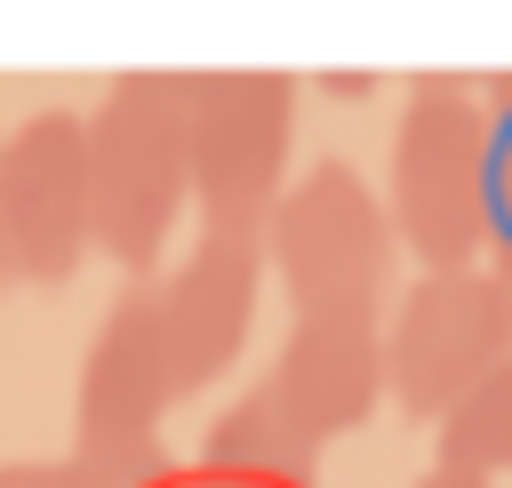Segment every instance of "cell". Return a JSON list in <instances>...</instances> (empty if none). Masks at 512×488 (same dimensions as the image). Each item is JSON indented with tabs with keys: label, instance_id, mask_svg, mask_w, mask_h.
<instances>
[{
	"label": "cell",
	"instance_id": "6da1fadb",
	"mask_svg": "<svg viewBox=\"0 0 512 488\" xmlns=\"http://www.w3.org/2000/svg\"><path fill=\"white\" fill-rule=\"evenodd\" d=\"M96 248L144 280L192 200V72H120L88 112Z\"/></svg>",
	"mask_w": 512,
	"mask_h": 488
},
{
	"label": "cell",
	"instance_id": "7a4b0ae2",
	"mask_svg": "<svg viewBox=\"0 0 512 488\" xmlns=\"http://www.w3.org/2000/svg\"><path fill=\"white\" fill-rule=\"evenodd\" d=\"M384 208L416 272L488 264V104L464 72H424L400 104Z\"/></svg>",
	"mask_w": 512,
	"mask_h": 488
},
{
	"label": "cell",
	"instance_id": "3957f363",
	"mask_svg": "<svg viewBox=\"0 0 512 488\" xmlns=\"http://www.w3.org/2000/svg\"><path fill=\"white\" fill-rule=\"evenodd\" d=\"M392 256H400L392 208L344 160L304 168L280 192L272 224H264V264L280 272V288H288L296 312H360V320H384Z\"/></svg>",
	"mask_w": 512,
	"mask_h": 488
},
{
	"label": "cell",
	"instance_id": "277c9868",
	"mask_svg": "<svg viewBox=\"0 0 512 488\" xmlns=\"http://www.w3.org/2000/svg\"><path fill=\"white\" fill-rule=\"evenodd\" d=\"M168 400H176V368H168V336H160V296H152V280H136L104 304V320L80 352L72 456L104 488H160L168 480V448H160Z\"/></svg>",
	"mask_w": 512,
	"mask_h": 488
},
{
	"label": "cell",
	"instance_id": "5b68a950",
	"mask_svg": "<svg viewBox=\"0 0 512 488\" xmlns=\"http://www.w3.org/2000/svg\"><path fill=\"white\" fill-rule=\"evenodd\" d=\"M512 360V280L496 264L416 272L384 312V376L416 424H440Z\"/></svg>",
	"mask_w": 512,
	"mask_h": 488
},
{
	"label": "cell",
	"instance_id": "8992f818",
	"mask_svg": "<svg viewBox=\"0 0 512 488\" xmlns=\"http://www.w3.org/2000/svg\"><path fill=\"white\" fill-rule=\"evenodd\" d=\"M288 136H296V80L272 64L192 72V208L200 232L264 240L288 192Z\"/></svg>",
	"mask_w": 512,
	"mask_h": 488
},
{
	"label": "cell",
	"instance_id": "52a82bcc",
	"mask_svg": "<svg viewBox=\"0 0 512 488\" xmlns=\"http://www.w3.org/2000/svg\"><path fill=\"white\" fill-rule=\"evenodd\" d=\"M96 248V200H88V120L80 112H32L0 144V272L56 288Z\"/></svg>",
	"mask_w": 512,
	"mask_h": 488
},
{
	"label": "cell",
	"instance_id": "ba28073f",
	"mask_svg": "<svg viewBox=\"0 0 512 488\" xmlns=\"http://www.w3.org/2000/svg\"><path fill=\"white\" fill-rule=\"evenodd\" d=\"M256 288H264V240L248 232H200L160 280V336H168V368H176V400L216 384L256 320Z\"/></svg>",
	"mask_w": 512,
	"mask_h": 488
},
{
	"label": "cell",
	"instance_id": "9c48e42d",
	"mask_svg": "<svg viewBox=\"0 0 512 488\" xmlns=\"http://www.w3.org/2000/svg\"><path fill=\"white\" fill-rule=\"evenodd\" d=\"M264 384L280 392V408L328 448L344 432H360L376 416V400H392V376H384V320H360V312H296Z\"/></svg>",
	"mask_w": 512,
	"mask_h": 488
},
{
	"label": "cell",
	"instance_id": "30bf717a",
	"mask_svg": "<svg viewBox=\"0 0 512 488\" xmlns=\"http://www.w3.org/2000/svg\"><path fill=\"white\" fill-rule=\"evenodd\" d=\"M200 472L216 488H312L320 472V440L280 408L272 384H248L200 440Z\"/></svg>",
	"mask_w": 512,
	"mask_h": 488
},
{
	"label": "cell",
	"instance_id": "8fae6325",
	"mask_svg": "<svg viewBox=\"0 0 512 488\" xmlns=\"http://www.w3.org/2000/svg\"><path fill=\"white\" fill-rule=\"evenodd\" d=\"M432 464H456V472H480V480L512 472V360L432 424Z\"/></svg>",
	"mask_w": 512,
	"mask_h": 488
},
{
	"label": "cell",
	"instance_id": "7c38bea8",
	"mask_svg": "<svg viewBox=\"0 0 512 488\" xmlns=\"http://www.w3.org/2000/svg\"><path fill=\"white\" fill-rule=\"evenodd\" d=\"M488 264L512 280V112H488Z\"/></svg>",
	"mask_w": 512,
	"mask_h": 488
},
{
	"label": "cell",
	"instance_id": "4fadbf2b",
	"mask_svg": "<svg viewBox=\"0 0 512 488\" xmlns=\"http://www.w3.org/2000/svg\"><path fill=\"white\" fill-rule=\"evenodd\" d=\"M0 488H104L80 456H16L0 464Z\"/></svg>",
	"mask_w": 512,
	"mask_h": 488
},
{
	"label": "cell",
	"instance_id": "5bb4252c",
	"mask_svg": "<svg viewBox=\"0 0 512 488\" xmlns=\"http://www.w3.org/2000/svg\"><path fill=\"white\" fill-rule=\"evenodd\" d=\"M416 488H488V480H480V472H456V464H432Z\"/></svg>",
	"mask_w": 512,
	"mask_h": 488
},
{
	"label": "cell",
	"instance_id": "9a60e30c",
	"mask_svg": "<svg viewBox=\"0 0 512 488\" xmlns=\"http://www.w3.org/2000/svg\"><path fill=\"white\" fill-rule=\"evenodd\" d=\"M320 88H336V96H368L376 80H368V72H320Z\"/></svg>",
	"mask_w": 512,
	"mask_h": 488
},
{
	"label": "cell",
	"instance_id": "2e32d148",
	"mask_svg": "<svg viewBox=\"0 0 512 488\" xmlns=\"http://www.w3.org/2000/svg\"><path fill=\"white\" fill-rule=\"evenodd\" d=\"M0 144H8V136H0ZM0 288H8V272H0Z\"/></svg>",
	"mask_w": 512,
	"mask_h": 488
}]
</instances>
